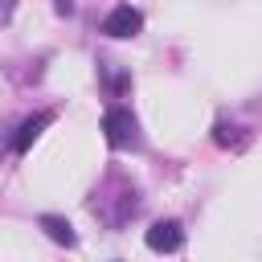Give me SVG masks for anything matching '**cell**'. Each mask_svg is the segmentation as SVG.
I'll return each instance as SVG.
<instances>
[{
	"mask_svg": "<svg viewBox=\"0 0 262 262\" xmlns=\"http://www.w3.org/2000/svg\"><path fill=\"white\" fill-rule=\"evenodd\" d=\"M90 209H94V217H98L106 229H123V225H131V221L139 217L143 196H139V188L127 184V180H111V184H102V188L94 192Z\"/></svg>",
	"mask_w": 262,
	"mask_h": 262,
	"instance_id": "cell-1",
	"label": "cell"
},
{
	"mask_svg": "<svg viewBox=\"0 0 262 262\" xmlns=\"http://www.w3.org/2000/svg\"><path fill=\"white\" fill-rule=\"evenodd\" d=\"M102 135H106V143L111 147H135L139 143V123H135V115L127 111V106H106V115H102Z\"/></svg>",
	"mask_w": 262,
	"mask_h": 262,
	"instance_id": "cell-2",
	"label": "cell"
},
{
	"mask_svg": "<svg viewBox=\"0 0 262 262\" xmlns=\"http://www.w3.org/2000/svg\"><path fill=\"white\" fill-rule=\"evenodd\" d=\"M139 29H143V12L131 8V4H119V8H111V12L102 16V33L115 37V41H127V37H135Z\"/></svg>",
	"mask_w": 262,
	"mask_h": 262,
	"instance_id": "cell-3",
	"label": "cell"
},
{
	"mask_svg": "<svg viewBox=\"0 0 262 262\" xmlns=\"http://www.w3.org/2000/svg\"><path fill=\"white\" fill-rule=\"evenodd\" d=\"M143 242H147V250H156V254H176L180 246H184V229H180V221H156L147 233H143Z\"/></svg>",
	"mask_w": 262,
	"mask_h": 262,
	"instance_id": "cell-4",
	"label": "cell"
},
{
	"mask_svg": "<svg viewBox=\"0 0 262 262\" xmlns=\"http://www.w3.org/2000/svg\"><path fill=\"white\" fill-rule=\"evenodd\" d=\"M49 123H53V111H37L33 119H25V123L16 127V139H12V151H16V156H25V151L33 147V139H37V135H41V131H45Z\"/></svg>",
	"mask_w": 262,
	"mask_h": 262,
	"instance_id": "cell-5",
	"label": "cell"
},
{
	"mask_svg": "<svg viewBox=\"0 0 262 262\" xmlns=\"http://www.w3.org/2000/svg\"><path fill=\"white\" fill-rule=\"evenodd\" d=\"M37 225L45 229L49 242H57V246H78V233H74V225H70L66 217H57V213H41Z\"/></svg>",
	"mask_w": 262,
	"mask_h": 262,
	"instance_id": "cell-6",
	"label": "cell"
},
{
	"mask_svg": "<svg viewBox=\"0 0 262 262\" xmlns=\"http://www.w3.org/2000/svg\"><path fill=\"white\" fill-rule=\"evenodd\" d=\"M213 139L221 143V147H246V131L237 127V123H225V119H217V127H213Z\"/></svg>",
	"mask_w": 262,
	"mask_h": 262,
	"instance_id": "cell-7",
	"label": "cell"
},
{
	"mask_svg": "<svg viewBox=\"0 0 262 262\" xmlns=\"http://www.w3.org/2000/svg\"><path fill=\"white\" fill-rule=\"evenodd\" d=\"M53 8H57V16H70L74 12V0H53Z\"/></svg>",
	"mask_w": 262,
	"mask_h": 262,
	"instance_id": "cell-8",
	"label": "cell"
},
{
	"mask_svg": "<svg viewBox=\"0 0 262 262\" xmlns=\"http://www.w3.org/2000/svg\"><path fill=\"white\" fill-rule=\"evenodd\" d=\"M254 111H258V115H262V98H258V102H254Z\"/></svg>",
	"mask_w": 262,
	"mask_h": 262,
	"instance_id": "cell-9",
	"label": "cell"
}]
</instances>
